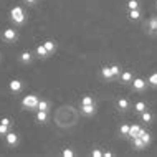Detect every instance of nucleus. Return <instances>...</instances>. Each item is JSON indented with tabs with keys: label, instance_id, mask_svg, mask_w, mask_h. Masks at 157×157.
<instances>
[{
	"label": "nucleus",
	"instance_id": "20e7f679",
	"mask_svg": "<svg viewBox=\"0 0 157 157\" xmlns=\"http://www.w3.org/2000/svg\"><path fill=\"white\" fill-rule=\"evenodd\" d=\"M3 137H5L7 146H10V147H15L17 144H18V134H17V132H12V131H8V132L3 136Z\"/></svg>",
	"mask_w": 157,
	"mask_h": 157
},
{
	"label": "nucleus",
	"instance_id": "4468645a",
	"mask_svg": "<svg viewBox=\"0 0 157 157\" xmlns=\"http://www.w3.org/2000/svg\"><path fill=\"white\" fill-rule=\"evenodd\" d=\"M132 147H134V149H137V151H144L147 146L142 142V139L137 136V137H132Z\"/></svg>",
	"mask_w": 157,
	"mask_h": 157
},
{
	"label": "nucleus",
	"instance_id": "2eb2a0df",
	"mask_svg": "<svg viewBox=\"0 0 157 157\" xmlns=\"http://www.w3.org/2000/svg\"><path fill=\"white\" fill-rule=\"evenodd\" d=\"M139 131H141V126H139V124H132V126H129V136H127V137H129V139L137 137V136H139Z\"/></svg>",
	"mask_w": 157,
	"mask_h": 157
},
{
	"label": "nucleus",
	"instance_id": "5701e85b",
	"mask_svg": "<svg viewBox=\"0 0 157 157\" xmlns=\"http://www.w3.org/2000/svg\"><path fill=\"white\" fill-rule=\"evenodd\" d=\"M147 84H151L152 88H157V71H152L147 78Z\"/></svg>",
	"mask_w": 157,
	"mask_h": 157
},
{
	"label": "nucleus",
	"instance_id": "2f4dec72",
	"mask_svg": "<svg viewBox=\"0 0 157 157\" xmlns=\"http://www.w3.org/2000/svg\"><path fill=\"white\" fill-rule=\"evenodd\" d=\"M25 3H28V5H35L36 0H25Z\"/></svg>",
	"mask_w": 157,
	"mask_h": 157
},
{
	"label": "nucleus",
	"instance_id": "aec40b11",
	"mask_svg": "<svg viewBox=\"0 0 157 157\" xmlns=\"http://www.w3.org/2000/svg\"><path fill=\"white\" fill-rule=\"evenodd\" d=\"M20 61H22L23 65L32 63V53L30 52H22V53H20Z\"/></svg>",
	"mask_w": 157,
	"mask_h": 157
},
{
	"label": "nucleus",
	"instance_id": "9d476101",
	"mask_svg": "<svg viewBox=\"0 0 157 157\" xmlns=\"http://www.w3.org/2000/svg\"><path fill=\"white\" fill-rule=\"evenodd\" d=\"M147 28H149L151 35H157V17H151L147 22Z\"/></svg>",
	"mask_w": 157,
	"mask_h": 157
},
{
	"label": "nucleus",
	"instance_id": "7ed1b4c3",
	"mask_svg": "<svg viewBox=\"0 0 157 157\" xmlns=\"http://www.w3.org/2000/svg\"><path fill=\"white\" fill-rule=\"evenodd\" d=\"M131 86H132V91L134 93H144L147 88V81L144 78H132V81H131Z\"/></svg>",
	"mask_w": 157,
	"mask_h": 157
},
{
	"label": "nucleus",
	"instance_id": "6e6552de",
	"mask_svg": "<svg viewBox=\"0 0 157 157\" xmlns=\"http://www.w3.org/2000/svg\"><path fill=\"white\" fill-rule=\"evenodd\" d=\"M129 108H131V101L129 99H126V98H119V99H117V109H119L121 113L129 111Z\"/></svg>",
	"mask_w": 157,
	"mask_h": 157
},
{
	"label": "nucleus",
	"instance_id": "7c9ffc66",
	"mask_svg": "<svg viewBox=\"0 0 157 157\" xmlns=\"http://www.w3.org/2000/svg\"><path fill=\"white\" fill-rule=\"evenodd\" d=\"M0 122H2V124H7V126H12L10 117H2V119H0Z\"/></svg>",
	"mask_w": 157,
	"mask_h": 157
},
{
	"label": "nucleus",
	"instance_id": "1a4fd4ad",
	"mask_svg": "<svg viewBox=\"0 0 157 157\" xmlns=\"http://www.w3.org/2000/svg\"><path fill=\"white\" fill-rule=\"evenodd\" d=\"M94 113H96L94 104H81V114H84V116H93Z\"/></svg>",
	"mask_w": 157,
	"mask_h": 157
},
{
	"label": "nucleus",
	"instance_id": "c756f323",
	"mask_svg": "<svg viewBox=\"0 0 157 157\" xmlns=\"http://www.w3.org/2000/svg\"><path fill=\"white\" fill-rule=\"evenodd\" d=\"M73 155H75V152L71 149H65V151H63V157H73Z\"/></svg>",
	"mask_w": 157,
	"mask_h": 157
},
{
	"label": "nucleus",
	"instance_id": "bb28decb",
	"mask_svg": "<svg viewBox=\"0 0 157 157\" xmlns=\"http://www.w3.org/2000/svg\"><path fill=\"white\" fill-rule=\"evenodd\" d=\"M81 104H94V98L93 96H83Z\"/></svg>",
	"mask_w": 157,
	"mask_h": 157
},
{
	"label": "nucleus",
	"instance_id": "0eeeda50",
	"mask_svg": "<svg viewBox=\"0 0 157 157\" xmlns=\"http://www.w3.org/2000/svg\"><path fill=\"white\" fill-rule=\"evenodd\" d=\"M132 78H134V75H132V71H129V70H124V71H121V75H119V81L122 84H131V81H132Z\"/></svg>",
	"mask_w": 157,
	"mask_h": 157
},
{
	"label": "nucleus",
	"instance_id": "423d86ee",
	"mask_svg": "<svg viewBox=\"0 0 157 157\" xmlns=\"http://www.w3.org/2000/svg\"><path fill=\"white\" fill-rule=\"evenodd\" d=\"M8 90L13 93V94H18V93L23 90V83L20 81V79H12V81L8 83Z\"/></svg>",
	"mask_w": 157,
	"mask_h": 157
},
{
	"label": "nucleus",
	"instance_id": "393cba45",
	"mask_svg": "<svg viewBox=\"0 0 157 157\" xmlns=\"http://www.w3.org/2000/svg\"><path fill=\"white\" fill-rule=\"evenodd\" d=\"M111 71H113V76H114V79H117L119 78V75H121V66H117V65H113L111 66Z\"/></svg>",
	"mask_w": 157,
	"mask_h": 157
},
{
	"label": "nucleus",
	"instance_id": "c85d7f7f",
	"mask_svg": "<svg viewBox=\"0 0 157 157\" xmlns=\"http://www.w3.org/2000/svg\"><path fill=\"white\" fill-rule=\"evenodd\" d=\"M91 155L93 157H103V151H101V149H93Z\"/></svg>",
	"mask_w": 157,
	"mask_h": 157
},
{
	"label": "nucleus",
	"instance_id": "cd10ccee",
	"mask_svg": "<svg viewBox=\"0 0 157 157\" xmlns=\"http://www.w3.org/2000/svg\"><path fill=\"white\" fill-rule=\"evenodd\" d=\"M8 131H10V126H7V124H2L0 122V136H5Z\"/></svg>",
	"mask_w": 157,
	"mask_h": 157
},
{
	"label": "nucleus",
	"instance_id": "a211bd4d",
	"mask_svg": "<svg viewBox=\"0 0 157 157\" xmlns=\"http://www.w3.org/2000/svg\"><path fill=\"white\" fill-rule=\"evenodd\" d=\"M127 17H129V20H132V22H137V20L141 18V10H139V8L129 10V13H127Z\"/></svg>",
	"mask_w": 157,
	"mask_h": 157
},
{
	"label": "nucleus",
	"instance_id": "dca6fc26",
	"mask_svg": "<svg viewBox=\"0 0 157 157\" xmlns=\"http://www.w3.org/2000/svg\"><path fill=\"white\" fill-rule=\"evenodd\" d=\"M147 109V103L146 101H137V103H134V111L137 114H141L142 111H146Z\"/></svg>",
	"mask_w": 157,
	"mask_h": 157
},
{
	"label": "nucleus",
	"instance_id": "4be33fe9",
	"mask_svg": "<svg viewBox=\"0 0 157 157\" xmlns=\"http://www.w3.org/2000/svg\"><path fill=\"white\" fill-rule=\"evenodd\" d=\"M36 55H38L40 58H48V56H50V53L46 52V48L43 46V43H41L40 46H36Z\"/></svg>",
	"mask_w": 157,
	"mask_h": 157
},
{
	"label": "nucleus",
	"instance_id": "9b49d317",
	"mask_svg": "<svg viewBox=\"0 0 157 157\" xmlns=\"http://www.w3.org/2000/svg\"><path fill=\"white\" fill-rule=\"evenodd\" d=\"M139 117H141L142 122H146V124H149V122L154 121V114H152L149 109H146V111H142L141 114H139Z\"/></svg>",
	"mask_w": 157,
	"mask_h": 157
},
{
	"label": "nucleus",
	"instance_id": "6ab92c4d",
	"mask_svg": "<svg viewBox=\"0 0 157 157\" xmlns=\"http://www.w3.org/2000/svg\"><path fill=\"white\" fill-rule=\"evenodd\" d=\"M43 46L46 48V52H48L50 55H52V53H55V50H56V43H55L53 40H46L45 43H43Z\"/></svg>",
	"mask_w": 157,
	"mask_h": 157
},
{
	"label": "nucleus",
	"instance_id": "f257e3e1",
	"mask_svg": "<svg viewBox=\"0 0 157 157\" xmlns=\"http://www.w3.org/2000/svg\"><path fill=\"white\" fill-rule=\"evenodd\" d=\"M10 20H12L15 25H23V23H25L27 15H25L23 8L20 7V5H17V7H13V8L10 10Z\"/></svg>",
	"mask_w": 157,
	"mask_h": 157
},
{
	"label": "nucleus",
	"instance_id": "412c9836",
	"mask_svg": "<svg viewBox=\"0 0 157 157\" xmlns=\"http://www.w3.org/2000/svg\"><path fill=\"white\" fill-rule=\"evenodd\" d=\"M36 121L38 122H41V124H43V122H46L48 121V111H36Z\"/></svg>",
	"mask_w": 157,
	"mask_h": 157
},
{
	"label": "nucleus",
	"instance_id": "ddd939ff",
	"mask_svg": "<svg viewBox=\"0 0 157 157\" xmlns=\"http://www.w3.org/2000/svg\"><path fill=\"white\" fill-rule=\"evenodd\" d=\"M139 137H141V139H142V142H144V144H146V146H149V144H151V141H152V137H151V134H149V132H147V131H146V129H142V127H141V131H139Z\"/></svg>",
	"mask_w": 157,
	"mask_h": 157
},
{
	"label": "nucleus",
	"instance_id": "f3484780",
	"mask_svg": "<svg viewBox=\"0 0 157 157\" xmlns=\"http://www.w3.org/2000/svg\"><path fill=\"white\" fill-rule=\"evenodd\" d=\"M50 109V103L46 99H38V104H36V111H48Z\"/></svg>",
	"mask_w": 157,
	"mask_h": 157
},
{
	"label": "nucleus",
	"instance_id": "b1692460",
	"mask_svg": "<svg viewBox=\"0 0 157 157\" xmlns=\"http://www.w3.org/2000/svg\"><path fill=\"white\" fill-rule=\"evenodd\" d=\"M129 126H131V124H121L119 134L122 136V137H127V136H129Z\"/></svg>",
	"mask_w": 157,
	"mask_h": 157
},
{
	"label": "nucleus",
	"instance_id": "f8f14e48",
	"mask_svg": "<svg viewBox=\"0 0 157 157\" xmlns=\"http://www.w3.org/2000/svg\"><path fill=\"white\" fill-rule=\"evenodd\" d=\"M101 76L106 79V81H113L114 76H113V71H111V66H103L101 68Z\"/></svg>",
	"mask_w": 157,
	"mask_h": 157
},
{
	"label": "nucleus",
	"instance_id": "f03ea898",
	"mask_svg": "<svg viewBox=\"0 0 157 157\" xmlns=\"http://www.w3.org/2000/svg\"><path fill=\"white\" fill-rule=\"evenodd\" d=\"M38 98L36 94H28L25 96L22 99V108L23 109H28V111H32V109H36V104H38Z\"/></svg>",
	"mask_w": 157,
	"mask_h": 157
},
{
	"label": "nucleus",
	"instance_id": "473e14b6",
	"mask_svg": "<svg viewBox=\"0 0 157 157\" xmlns=\"http://www.w3.org/2000/svg\"><path fill=\"white\" fill-rule=\"evenodd\" d=\"M103 155H104V157H113V152L106 151V152H103Z\"/></svg>",
	"mask_w": 157,
	"mask_h": 157
},
{
	"label": "nucleus",
	"instance_id": "a878e982",
	"mask_svg": "<svg viewBox=\"0 0 157 157\" xmlns=\"http://www.w3.org/2000/svg\"><path fill=\"white\" fill-rule=\"evenodd\" d=\"M134 8H139V2L137 0H129L127 2V10H134Z\"/></svg>",
	"mask_w": 157,
	"mask_h": 157
},
{
	"label": "nucleus",
	"instance_id": "39448f33",
	"mask_svg": "<svg viewBox=\"0 0 157 157\" xmlns=\"http://www.w3.org/2000/svg\"><path fill=\"white\" fill-rule=\"evenodd\" d=\"M2 38L5 41H8V43H12V41L17 40V30L15 28H5L3 33H2Z\"/></svg>",
	"mask_w": 157,
	"mask_h": 157
}]
</instances>
